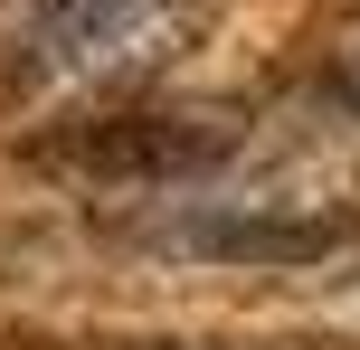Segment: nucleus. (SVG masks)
<instances>
[{"mask_svg":"<svg viewBox=\"0 0 360 350\" xmlns=\"http://www.w3.org/2000/svg\"><path fill=\"white\" fill-rule=\"evenodd\" d=\"M29 161L67 170V180H95V189H162V180L218 170L228 161V133L209 114H95V123L48 133Z\"/></svg>","mask_w":360,"mask_h":350,"instance_id":"f257e3e1","label":"nucleus"},{"mask_svg":"<svg viewBox=\"0 0 360 350\" xmlns=\"http://www.w3.org/2000/svg\"><path fill=\"white\" fill-rule=\"evenodd\" d=\"M162 256H209V265H313L351 246V218H275V208H190V218L152 227Z\"/></svg>","mask_w":360,"mask_h":350,"instance_id":"f03ea898","label":"nucleus"}]
</instances>
